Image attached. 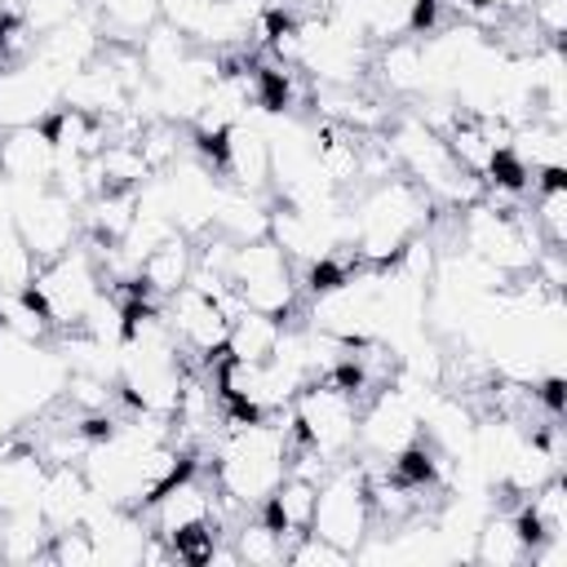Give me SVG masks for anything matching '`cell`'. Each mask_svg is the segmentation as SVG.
<instances>
[{"label":"cell","mask_w":567,"mask_h":567,"mask_svg":"<svg viewBox=\"0 0 567 567\" xmlns=\"http://www.w3.org/2000/svg\"><path fill=\"white\" fill-rule=\"evenodd\" d=\"M208 452H213L208 474L217 483L226 523L261 509L292 465V439H288L284 416H230L226 412Z\"/></svg>","instance_id":"6da1fadb"},{"label":"cell","mask_w":567,"mask_h":567,"mask_svg":"<svg viewBox=\"0 0 567 567\" xmlns=\"http://www.w3.org/2000/svg\"><path fill=\"white\" fill-rule=\"evenodd\" d=\"M434 199L408 182L403 173H390L381 182H368L346 195V217H350V248L368 266H390L416 235L430 230L434 221Z\"/></svg>","instance_id":"7a4b0ae2"},{"label":"cell","mask_w":567,"mask_h":567,"mask_svg":"<svg viewBox=\"0 0 567 567\" xmlns=\"http://www.w3.org/2000/svg\"><path fill=\"white\" fill-rule=\"evenodd\" d=\"M359 403L363 394L341 377H310L284 412L292 447H306L328 465L350 461L359 447Z\"/></svg>","instance_id":"3957f363"},{"label":"cell","mask_w":567,"mask_h":567,"mask_svg":"<svg viewBox=\"0 0 567 567\" xmlns=\"http://www.w3.org/2000/svg\"><path fill=\"white\" fill-rule=\"evenodd\" d=\"M226 288H230V297L239 306L261 310V315H275V319H292L301 310V297H306L301 270L292 266V257L270 235L230 248Z\"/></svg>","instance_id":"277c9868"},{"label":"cell","mask_w":567,"mask_h":567,"mask_svg":"<svg viewBox=\"0 0 567 567\" xmlns=\"http://www.w3.org/2000/svg\"><path fill=\"white\" fill-rule=\"evenodd\" d=\"M0 394L31 425L66 394V363L53 341H31L0 328Z\"/></svg>","instance_id":"5b68a950"},{"label":"cell","mask_w":567,"mask_h":567,"mask_svg":"<svg viewBox=\"0 0 567 567\" xmlns=\"http://www.w3.org/2000/svg\"><path fill=\"white\" fill-rule=\"evenodd\" d=\"M421 443V412L408 385H399L394 377L377 390L363 394L359 403V447L354 461L363 470H385L394 465L408 447Z\"/></svg>","instance_id":"8992f818"},{"label":"cell","mask_w":567,"mask_h":567,"mask_svg":"<svg viewBox=\"0 0 567 567\" xmlns=\"http://www.w3.org/2000/svg\"><path fill=\"white\" fill-rule=\"evenodd\" d=\"M142 518L155 536H164L168 545L190 536V532H226V514H221V496L213 474L204 470V461H190L182 474H173L146 505Z\"/></svg>","instance_id":"52a82bcc"},{"label":"cell","mask_w":567,"mask_h":567,"mask_svg":"<svg viewBox=\"0 0 567 567\" xmlns=\"http://www.w3.org/2000/svg\"><path fill=\"white\" fill-rule=\"evenodd\" d=\"M372 492H368V470L350 456L323 470L319 487H315V514H310V532L332 540L337 549H346L354 558V549L363 545V536L372 532Z\"/></svg>","instance_id":"ba28073f"},{"label":"cell","mask_w":567,"mask_h":567,"mask_svg":"<svg viewBox=\"0 0 567 567\" xmlns=\"http://www.w3.org/2000/svg\"><path fill=\"white\" fill-rule=\"evenodd\" d=\"M102 288H106V279H102L97 252H93L89 239H80L75 248L40 261L35 284H31V297L49 315L53 332H62V328H75L89 315V306L102 297Z\"/></svg>","instance_id":"9c48e42d"},{"label":"cell","mask_w":567,"mask_h":567,"mask_svg":"<svg viewBox=\"0 0 567 567\" xmlns=\"http://www.w3.org/2000/svg\"><path fill=\"white\" fill-rule=\"evenodd\" d=\"M164 306V319H168V332L173 341L182 346V354L199 368H213L221 354H226V337H230V319L239 310V301L226 292H204L195 284L177 288L173 297L159 301Z\"/></svg>","instance_id":"30bf717a"},{"label":"cell","mask_w":567,"mask_h":567,"mask_svg":"<svg viewBox=\"0 0 567 567\" xmlns=\"http://www.w3.org/2000/svg\"><path fill=\"white\" fill-rule=\"evenodd\" d=\"M9 213L35 252V261H49L84 239V217L80 208L58 195L53 186H9Z\"/></svg>","instance_id":"8fae6325"},{"label":"cell","mask_w":567,"mask_h":567,"mask_svg":"<svg viewBox=\"0 0 567 567\" xmlns=\"http://www.w3.org/2000/svg\"><path fill=\"white\" fill-rule=\"evenodd\" d=\"M213 168L226 186L270 195V137H266V106L230 124L213 146Z\"/></svg>","instance_id":"7c38bea8"},{"label":"cell","mask_w":567,"mask_h":567,"mask_svg":"<svg viewBox=\"0 0 567 567\" xmlns=\"http://www.w3.org/2000/svg\"><path fill=\"white\" fill-rule=\"evenodd\" d=\"M58 106H62V84L35 58L0 71V128L44 124Z\"/></svg>","instance_id":"4fadbf2b"},{"label":"cell","mask_w":567,"mask_h":567,"mask_svg":"<svg viewBox=\"0 0 567 567\" xmlns=\"http://www.w3.org/2000/svg\"><path fill=\"white\" fill-rule=\"evenodd\" d=\"M58 168V146L44 124L0 128V173L9 186H49Z\"/></svg>","instance_id":"5bb4252c"},{"label":"cell","mask_w":567,"mask_h":567,"mask_svg":"<svg viewBox=\"0 0 567 567\" xmlns=\"http://www.w3.org/2000/svg\"><path fill=\"white\" fill-rule=\"evenodd\" d=\"M44 456L35 452V443L27 434H13L0 443V514H18V509H35L40 487H44Z\"/></svg>","instance_id":"9a60e30c"},{"label":"cell","mask_w":567,"mask_h":567,"mask_svg":"<svg viewBox=\"0 0 567 567\" xmlns=\"http://www.w3.org/2000/svg\"><path fill=\"white\" fill-rule=\"evenodd\" d=\"M93 487L84 478L80 465H49L44 474V487H40V518L49 523V532H62V527H84V514L93 505Z\"/></svg>","instance_id":"2e32d148"},{"label":"cell","mask_w":567,"mask_h":567,"mask_svg":"<svg viewBox=\"0 0 567 567\" xmlns=\"http://www.w3.org/2000/svg\"><path fill=\"white\" fill-rule=\"evenodd\" d=\"M195 275V239L186 235H168L164 244H155L142 266H137V288L151 297V301H164L173 297L177 288H186Z\"/></svg>","instance_id":"e0dca14e"},{"label":"cell","mask_w":567,"mask_h":567,"mask_svg":"<svg viewBox=\"0 0 567 567\" xmlns=\"http://www.w3.org/2000/svg\"><path fill=\"white\" fill-rule=\"evenodd\" d=\"M470 563H487V567H523L527 563V536L514 514V501H492L487 518L478 523Z\"/></svg>","instance_id":"ac0fdd59"},{"label":"cell","mask_w":567,"mask_h":567,"mask_svg":"<svg viewBox=\"0 0 567 567\" xmlns=\"http://www.w3.org/2000/svg\"><path fill=\"white\" fill-rule=\"evenodd\" d=\"M208 230L221 235V239H230V244L261 239L270 230V195L221 186V199H217V213H213V226Z\"/></svg>","instance_id":"d6986e66"},{"label":"cell","mask_w":567,"mask_h":567,"mask_svg":"<svg viewBox=\"0 0 567 567\" xmlns=\"http://www.w3.org/2000/svg\"><path fill=\"white\" fill-rule=\"evenodd\" d=\"M226 540H230L235 558L248 563V567H275V563L288 558V536H284L261 509L239 514V518L226 527Z\"/></svg>","instance_id":"ffe728a7"},{"label":"cell","mask_w":567,"mask_h":567,"mask_svg":"<svg viewBox=\"0 0 567 567\" xmlns=\"http://www.w3.org/2000/svg\"><path fill=\"white\" fill-rule=\"evenodd\" d=\"M315 487L319 478H306V474H284V483L270 492V501L261 505V514L292 540L301 532H310V514H315Z\"/></svg>","instance_id":"44dd1931"},{"label":"cell","mask_w":567,"mask_h":567,"mask_svg":"<svg viewBox=\"0 0 567 567\" xmlns=\"http://www.w3.org/2000/svg\"><path fill=\"white\" fill-rule=\"evenodd\" d=\"M93 18L102 22L106 40H128L137 44L155 22H159V0H84Z\"/></svg>","instance_id":"7402d4cb"},{"label":"cell","mask_w":567,"mask_h":567,"mask_svg":"<svg viewBox=\"0 0 567 567\" xmlns=\"http://www.w3.org/2000/svg\"><path fill=\"white\" fill-rule=\"evenodd\" d=\"M279 332H284V319L239 306V310H235V319H230L226 354H235V359H270V354H275V346H279Z\"/></svg>","instance_id":"603a6c76"},{"label":"cell","mask_w":567,"mask_h":567,"mask_svg":"<svg viewBox=\"0 0 567 567\" xmlns=\"http://www.w3.org/2000/svg\"><path fill=\"white\" fill-rule=\"evenodd\" d=\"M49 549V523L40 509L0 514V563H35Z\"/></svg>","instance_id":"cb8c5ba5"},{"label":"cell","mask_w":567,"mask_h":567,"mask_svg":"<svg viewBox=\"0 0 567 567\" xmlns=\"http://www.w3.org/2000/svg\"><path fill=\"white\" fill-rule=\"evenodd\" d=\"M35 270H40V261L27 248L13 213L0 208V292H27L35 284Z\"/></svg>","instance_id":"d4e9b609"},{"label":"cell","mask_w":567,"mask_h":567,"mask_svg":"<svg viewBox=\"0 0 567 567\" xmlns=\"http://www.w3.org/2000/svg\"><path fill=\"white\" fill-rule=\"evenodd\" d=\"M49 563L58 567H93L97 554H93V536L89 527H62V532H49V549H44Z\"/></svg>","instance_id":"484cf974"},{"label":"cell","mask_w":567,"mask_h":567,"mask_svg":"<svg viewBox=\"0 0 567 567\" xmlns=\"http://www.w3.org/2000/svg\"><path fill=\"white\" fill-rule=\"evenodd\" d=\"M284 563H292V567H346L354 558L346 549H337L332 540H323L315 532H301V536L288 540V558Z\"/></svg>","instance_id":"4316f807"}]
</instances>
